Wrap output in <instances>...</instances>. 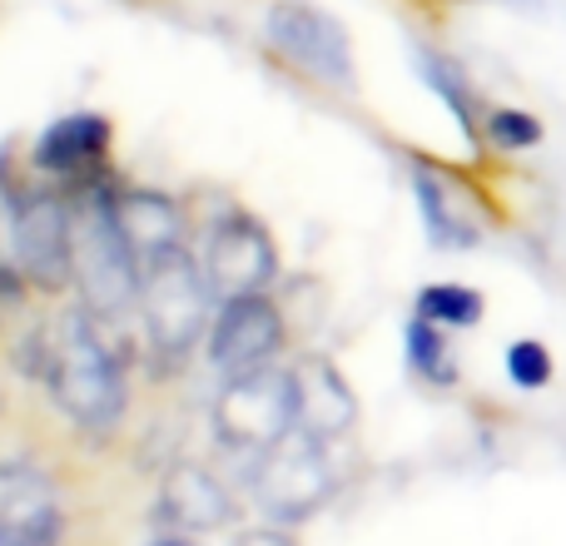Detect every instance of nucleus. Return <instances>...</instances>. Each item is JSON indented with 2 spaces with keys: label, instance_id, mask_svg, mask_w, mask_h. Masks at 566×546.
Here are the masks:
<instances>
[{
  "label": "nucleus",
  "instance_id": "obj_9",
  "mask_svg": "<svg viewBox=\"0 0 566 546\" xmlns=\"http://www.w3.org/2000/svg\"><path fill=\"white\" fill-rule=\"evenodd\" d=\"M205 273H209L214 298L224 303V298H244V293H264V283H274V273H279V259H274L269 234L254 219H229L209 239Z\"/></svg>",
  "mask_w": 566,
  "mask_h": 546
},
{
  "label": "nucleus",
  "instance_id": "obj_13",
  "mask_svg": "<svg viewBox=\"0 0 566 546\" xmlns=\"http://www.w3.org/2000/svg\"><path fill=\"white\" fill-rule=\"evenodd\" d=\"M412 195H418V209H422V224H428V239L438 249H472L482 239L478 219L468 214V204H462V195L448 185L442 175H432V169H412Z\"/></svg>",
  "mask_w": 566,
  "mask_h": 546
},
{
  "label": "nucleus",
  "instance_id": "obj_19",
  "mask_svg": "<svg viewBox=\"0 0 566 546\" xmlns=\"http://www.w3.org/2000/svg\"><path fill=\"white\" fill-rule=\"evenodd\" d=\"M482 135H488V145H497V149H532V145H542V119L532 115V109H488L482 115Z\"/></svg>",
  "mask_w": 566,
  "mask_h": 546
},
{
  "label": "nucleus",
  "instance_id": "obj_4",
  "mask_svg": "<svg viewBox=\"0 0 566 546\" xmlns=\"http://www.w3.org/2000/svg\"><path fill=\"white\" fill-rule=\"evenodd\" d=\"M214 428L229 448L239 452H269L279 438L298 428V388L293 372L254 368L229 378V388L214 402Z\"/></svg>",
  "mask_w": 566,
  "mask_h": 546
},
{
  "label": "nucleus",
  "instance_id": "obj_20",
  "mask_svg": "<svg viewBox=\"0 0 566 546\" xmlns=\"http://www.w3.org/2000/svg\"><path fill=\"white\" fill-rule=\"evenodd\" d=\"M552 372H557V363H552L547 343H537V338H517V343L507 348V378L517 382L522 392L547 388Z\"/></svg>",
  "mask_w": 566,
  "mask_h": 546
},
{
  "label": "nucleus",
  "instance_id": "obj_21",
  "mask_svg": "<svg viewBox=\"0 0 566 546\" xmlns=\"http://www.w3.org/2000/svg\"><path fill=\"white\" fill-rule=\"evenodd\" d=\"M234 546H293L289 537H283V532H244V537H234Z\"/></svg>",
  "mask_w": 566,
  "mask_h": 546
},
{
  "label": "nucleus",
  "instance_id": "obj_8",
  "mask_svg": "<svg viewBox=\"0 0 566 546\" xmlns=\"http://www.w3.org/2000/svg\"><path fill=\"white\" fill-rule=\"evenodd\" d=\"M15 264L35 288H60L70 279V199L30 195L15 204Z\"/></svg>",
  "mask_w": 566,
  "mask_h": 546
},
{
  "label": "nucleus",
  "instance_id": "obj_12",
  "mask_svg": "<svg viewBox=\"0 0 566 546\" xmlns=\"http://www.w3.org/2000/svg\"><path fill=\"white\" fill-rule=\"evenodd\" d=\"M293 388H298V428L308 438L333 442L353 428L358 402H353V388L328 358H303L298 372H293Z\"/></svg>",
  "mask_w": 566,
  "mask_h": 546
},
{
  "label": "nucleus",
  "instance_id": "obj_5",
  "mask_svg": "<svg viewBox=\"0 0 566 546\" xmlns=\"http://www.w3.org/2000/svg\"><path fill=\"white\" fill-rule=\"evenodd\" d=\"M323 448H328V442L293 428L289 438H279L269 452H259L254 497L274 522H303L333 497V472H328Z\"/></svg>",
  "mask_w": 566,
  "mask_h": 546
},
{
  "label": "nucleus",
  "instance_id": "obj_7",
  "mask_svg": "<svg viewBox=\"0 0 566 546\" xmlns=\"http://www.w3.org/2000/svg\"><path fill=\"white\" fill-rule=\"evenodd\" d=\"M283 348V313L264 293H244V298H224L209 333V358L219 372L239 378V372L269 368L274 353Z\"/></svg>",
  "mask_w": 566,
  "mask_h": 546
},
{
  "label": "nucleus",
  "instance_id": "obj_2",
  "mask_svg": "<svg viewBox=\"0 0 566 546\" xmlns=\"http://www.w3.org/2000/svg\"><path fill=\"white\" fill-rule=\"evenodd\" d=\"M70 279H75L90 313L115 318L139 298L145 264H139L125 224H119L115 195H105L99 185L80 189L70 199Z\"/></svg>",
  "mask_w": 566,
  "mask_h": 546
},
{
  "label": "nucleus",
  "instance_id": "obj_10",
  "mask_svg": "<svg viewBox=\"0 0 566 546\" xmlns=\"http://www.w3.org/2000/svg\"><path fill=\"white\" fill-rule=\"evenodd\" d=\"M60 502L35 468H0V546H55Z\"/></svg>",
  "mask_w": 566,
  "mask_h": 546
},
{
  "label": "nucleus",
  "instance_id": "obj_11",
  "mask_svg": "<svg viewBox=\"0 0 566 546\" xmlns=\"http://www.w3.org/2000/svg\"><path fill=\"white\" fill-rule=\"evenodd\" d=\"M234 517V497L224 492V482L205 468H175L159 487V522L175 537H209V532L229 527Z\"/></svg>",
  "mask_w": 566,
  "mask_h": 546
},
{
  "label": "nucleus",
  "instance_id": "obj_18",
  "mask_svg": "<svg viewBox=\"0 0 566 546\" xmlns=\"http://www.w3.org/2000/svg\"><path fill=\"white\" fill-rule=\"evenodd\" d=\"M418 313L442 328H478L482 313H488V298L468 283H428L418 293Z\"/></svg>",
  "mask_w": 566,
  "mask_h": 546
},
{
  "label": "nucleus",
  "instance_id": "obj_15",
  "mask_svg": "<svg viewBox=\"0 0 566 546\" xmlns=\"http://www.w3.org/2000/svg\"><path fill=\"white\" fill-rule=\"evenodd\" d=\"M119 224H125L129 244H135L139 264H149V259L169 254V249H179V234H185V219H179V204L165 195H149V189H139V195H119Z\"/></svg>",
  "mask_w": 566,
  "mask_h": 546
},
{
  "label": "nucleus",
  "instance_id": "obj_16",
  "mask_svg": "<svg viewBox=\"0 0 566 546\" xmlns=\"http://www.w3.org/2000/svg\"><path fill=\"white\" fill-rule=\"evenodd\" d=\"M422 80H428L432 90L442 95V105L458 115V129L478 145L482 139V109H478V95H472V85H468V75H462V65L458 60H448V55H432V50H422Z\"/></svg>",
  "mask_w": 566,
  "mask_h": 546
},
{
  "label": "nucleus",
  "instance_id": "obj_6",
  "mask_svg": "<svg viewBox=\"0 0 566 546\" xmlns=\"http://www.w3.org/2000/svg\"><path fill=\"white\" fill-rule=\"evenodd\" d=\"M264 40L303 75L338 90L353 85V40L328 10L303 6V0H279V6H269Z\"/></svg>",
  "mask_w": 566,
  "mask_h": 546
},
{
  "label": "nucleus",
  "instance_id": "obj_1",
  "mask_svg": "<svg viewBox=\"0 0 566 546\" xmlns=\"http://www.w3.org/2000/svg\"><path fill=\"white\" fill-rule=\"evenodd\" d=\"M40 372H45L55 402L90 432H105L125 412V372L115 353L95 333L85 313H65L55 328L40 338Z\"/></svg>",
  "mask_w": 566,
  "mask_h": 546
},
{
  "label": "nucleus",
  "instance_id": "obj_17",
  "mask_svg": "<svg viewBox=\"0 0 566 546\" xmlns=\"http://www.w3.org/2000/svg\"><path fill=\"white\" fill-rule=\"evenodd\" d=\"M408 368L418 372V378L438 382V388L458 382V363H452V348H448V338H442V323L422 318V313L408 323Z\"/></svg>",
  "mask_w": 566,
  "mask_h": 546
},
{
  "label": "nucleus",
  "instance_id": "obj_14",
  "mask_svg": "<svg viewBox=\"0 0 566 546\" xmlns=\"http://www.w3.org/2000/svg\"><path fill=\"white\" fill-rule=\"evenodd\" d=\"M109 149V125L99 115H65L40 135L35 145V165L50 169V175H75V169L95 165L99 155Z\"/></svg>",
  "mask_w": 566,
  "mask_h": 546
},
{
  "label": "nucleus",
  "instance_id": "obj_3",
  "mask_svg": "<svg viewBox=\"0 0 566 546\" xmlns=\"http://www.w3.org/2000/svg\"><path fill=\"white\" fill-rule=\"evenodd\" d=\"M209 298H214L209 273L185 249L149 259L145 279H139V308H145V333L155 343V353L185 358L199 343V333L209 328Z\"/></svg>",
  "mask_w": 566,
  "mask_h": 546
}]
</instances>
